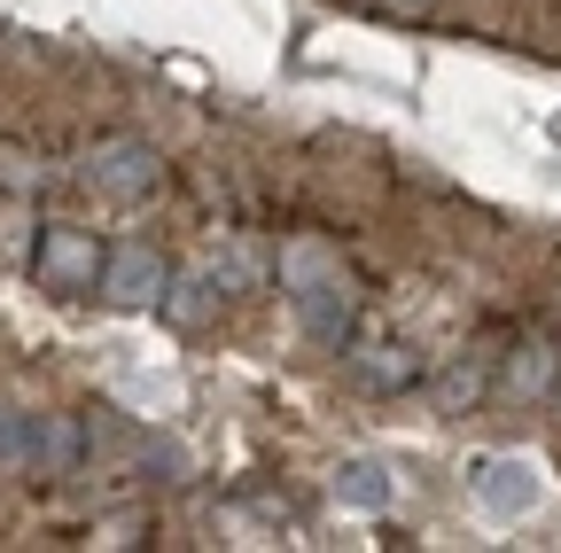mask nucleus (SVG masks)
I'll use <instances>...</instances> for the list:
<instances>
[{
  "label": "nucleus",
  "instance_id": "5",
  "mask_svg": "<svg viewBox=\"0 0 561 553\" xmlns=\"http://www.w3.org/2000/svg\"><path fill=\"white\" fill-rule=\"evenodd\" d=\"M553 382H561V343L538 327V335H515L507 343V359H500V390L507 398H553Z\"/></svg>",
  "mask_w": 561,
  "mask_h": 553
},
{
  "label": "nucleus",
  "instance_id": "9",
  "mask_svg": "<svg viewBox=\"0 0 561 553\" xmlns=\"http://www.w3.org/2000/svg\"><path fill=\"white\" fill-rule=\"evenodd\" d=\"M335 499L375 515V507H390V475H382L375 460H343V468H335Z\"/></svg>",
  "mask_w": 561,
  "mask_h": 553
},
{
  "label": "nucleus",
  "instance_id": "8",
  "mask_svg": "<svg viewBox=\"0 0 561 553\" xmlns=\"http://www.w3.org/2000/svg\"><path fill=\"white\" fill-rule=\"evenodd\" d=\"M476 499H483V515H500V522L530 515V499H538V468H530V460H491V468L476 475Z\"/></svg>",
  "mask_w": 561,
  "mask_h": 553
},
{
  "label": "nucleus",
  "instance_id": "11",
  "mask_svg": "<svg viewBox=\"0 0 561 553\" xmlns=\"http://www.w3.org/2000/svg\"><path fill=\"white\" fill-rule=\"evenodd\" d=\"M32 413H0V468H16V475H32Z\"/></svg>",
  "mask_w": 561,
  "mask_h": 553
},
{
  "label": "nucleus",
  "instance_id": "1",
  "mask_svg": "<svg viewBox=\"0 0 561 553\" xmlns=\"http://www.w3.org/2000/svg\"><path fill=\"white\" fill-rule=\"evenodd\" d=\"M280 289H289L297 320L320 335V343H351V320H359V281L335 242L320 234H289L280 242Z\"/></svg>",
  "mask_w": 561,
  "mask_h": 553
},
{
  "label": "nucleus",
  "instance_id": "2",
  "mask_svg": "<svg viewBox=\"0 0 561 553\" xmlns=\"http://www.w3.org/2000/svg\"><path fill=\"white\" fill-rule=\"evenodd\" d=\"M79 180L94 195H117V203H140L164 187V157L149 141H133V133H102V141L79 149Z\"/></svg>",
  "mask_w": 561,
  "mask_h": 553
},
{
  "label": "nucleus",
  "instance_id": "6",
  "mask_svg": "<svg viewBox=\"0 0 561 553\" xmlns=\"http://www.w3.org/2000/svg\"><path fill=\"white\" fill-rule=\"evenodd\" d=\"M507 343H515L507 327H483V335L468 343V352H460V359H453V367L437 375V398H445L453 413H460V405H476V398L491 390V375H500V359H507Z\"/></svg>",
  "mask_w": 561,
  "mask_h": 553
},
{
  "label": "nucleus",
  "instance_id": "4",
  "mask_svg": "<svg viewBox=\"0 0 561 553\" xmlns=\"http://www.w3.org/2000/svg\"><path fill=\"white\" fill-rule=\"evenodd\" d=\"M110 304H164V289H172V265L149 250V242H117V250H102V281H94Z\"/></svg>",
  "mask_w": 561,
  "mask_h": 553
},
{
  "label": "nucleus",
  "instance_id": "12",
  "mask_svg": "<svg viewBox=\"0 0 561 553\" xmlns=\"http://www.w3.org/2000/svg\"><path fill=\"white\" fill-rule=\"evenodd\" d=\"M0 187H16V195H32V187H39V164H32L16 141H0Z\"/></svg>",
  "mask_w": 561,
  "mask_h": 553
},
{
  "label": "nucleus",
  "instance_id": "3",
  "mask_svg": "<svg viewBox=\"0 0 561 553\" xmlns=\"http://www.w3.org/2000/svg\"><path fill=\"white\" fill-rule=\"evenodd\" d=\"M32 273H39L47 289H62V297H79V289H94V281H102V242H94L87 227H39Z\"/></svg>",
  "mask_w": 561,
  "mask_h": 553
},
{
  "label": "nucleus",
  "instance_id": "7",
  "mask_svg": "<svg viewBox=\"0 0 561 553\" xmlns=\"http://www.w3.org/2000/svg\"><path fill=\"white\" fill-rule=\"evenodd\" d=\"M351 375H359L367 390H413L421 382V352L398 335H367V343H351Z\"/></svg>",
  "mask_w": 561,
  "mask_h": 553
},
{
  "label": "nucleus",
  "instance_id": "10",
  "mask_svg": "<svg viewBox=\"0 0 561 553\" xmlns=\"http://www.w3.org/2000/svg\"><path fill=\"white\" fill-rule=\"evenodd\" d=\"M39 250V211L32 203H0V257H32Z\"/></svg>",
  "mask_w": 561,
  "mask_h": 553
},
{
  "label": "nucleus",
  "instance_id": "13",
  "mask_svg": "<svg viewBox=\"0 0 561 553\" xmlns=\"http://www.w3.org/2000/svg\"><path fill=\"white\" fill-rule=\"evenodd\" d=\"M553 405H561V382H553Z\"/></svg>",
  "mask_w": 561,
  "mask_h": 553
}]
</instances>
